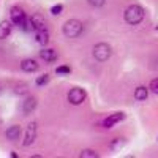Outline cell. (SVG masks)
I'll return each instance as SVG.
<instances>
[{"instance_id":"obj_18","label":"cell","mask_w":158,"mask_h":158,"mask_svg":"<svg viewBox=\"0 0 158 158\" xmlns=\"http://www.w3.org/2000/svg\"><path fill=\"white\" fill-rule=\"evenodd\" d=\"M98 156H100V153L95 149H84L79 153V158H98Z\"/></svg>"},{"instance_id":"obj_14","label":"cell","mask_w":158,"mask_h":158,"mask_svg":"<svg viewBox=\"0 0 158 158\" xmlns=\"http://www.w3.org/2000/svg\"><path fill=\"white\" fill-rule=\"evenodd\" d=\"M35 41H36L40 46L46 48V46L49 44V32H48V29L36 30V32H35Z\"/></svg>"},{"instance_id":"obj_15","label":"cell","mask_w":158,"mask_h":158,"mask_svg":"<svg viewBox=\"0 0 158 158\" xmlns=\"http://www.w3.org/2000/svg\"><path fill=\"white\" fill-rule=\"evenodd\" d=\"M149 87H144V85H139V87H136L135 89V100L136 101H146L147 100V97H149Z\"/></svg>"},{"instance_id":"obj_9","label":"cell","mask_w":158,"mask_h":158,"mask_svg":"<svg viewBox=\"0 0 158 158\" xmlns=\"http://www.w3.org/2000/svg\"><path fill=\"white\" fill-rule=\"evenodd\" d=\"M21 136H22V128H21V125H11V127H8L6 131H5V138H6L10 142H18V141L21 139Z\"/></svg>"},{"instance_id":"obj_12","label":"cell","mask_w":158,"mask_h":158,"mask_svg":"<svg viewBox=\"0 0 158 158\" xmlns=\"http://www.w3.org/2000/svg\"><path fill=\"white\" fill-rule=\"evenodd\" d=\"M57 57H59L57 51H56V49H52V48H43L41 51H40V59H43L46 63L56 62Z\"/></svg>"},{"instance_id":"obj_11","label":"cell","mask_w":158,"mask_h":158,"mask_svg":"<svg viewBox=\"0 0 158 158\" xmlns=\"http://www.w3.org/2000/svg\"><path fill=\"white\" fill-rule=\"evenodd\" d=\"M29 24H30V27L36 32V30H43L46 29V19L41 16V15H38V13H35V15H32V18L29 19Z\"/></svg>"},{"instance_id":"obj_25","label":"cell","mask_w":158,"mask_h":158,"mask_svg":"<svg viewBox=\"0 0 158 158\" xmlns=\"http://www.w3.org/2000/svg\"><path fill=\"white\" fill-rule=\"evenodd\" d=\"M156 30H158V25H156Z\"/></svg>"},{"instance_id":"obj_22","label":"cell","mask_w":158,"mask_h":158,"mask_svg":"<svg viewBox=\"0 0 158 158\" xmlns=\"http://www.w3.org/2000/svg\"><path fill=\"white\" fill-rule=\"evenodd\" d=\"M62 11H63V5H62V3H57V5H54V6H51V15H54V16L62 15Z\"/></svg>"},{"instance_id":"obj_2","label":"cell","mask_w":158,"mask_h":158,"mask_svg":"<svg viewBox=\"0 0 158 158\" xmlns=\"http://www.w3.org/2000/svg\"><path fill=\"white\" fill-rule=\"evenodd\" d=\"M84 30V24L79 19H68L62 25V33L65 38H77Z\"/></svg>"},{"instance_id":"obj_21","label":"cell","mask_w":158,"mask_h":158,"mask_svg":"<svg viewBox=\"0 0 158 158\" xmlns=\"http://www.w3.org/2000/svg\"><path fill=\"white\" fill-rule=\"evenodd\" d=\"M149 89H150L152 94L158 95V77H153V79H152L150 84H149Z\"/></svg>"},{"instance_id":"obj_5","label":"cell","mask_w":158,"mask_h":158,"mask_svg":"<svg viewBox=\"0 0 158 158\" xmlns=\"http://www.w3.org/2000/svg\"><path fill=\"white\" fill-rule=\"evenodd\" d=\"M87 98V94L85 90L81 89V87H73L68 95H67V100L70 101V104H73V106H79V104H82Z\"/></svg>"},{"instance_id":"obj_20","label":"cell","mask_w":158,"mask_h":158,"mask_svg":"<svg viewBox=\"0 0 158 158\" xmlns=\"http://www.w3.org/2000/svg\"><path fill=\"white\" fill-rule=\"evenodd\" d=\"M56 73L59 76H65V74H70L71 73V67L70 65H60V67L56 68Z\"/></svg>"},{"instance_id":"obj_19","label":"cell","mask_w":158,"mask_h":158,"mask_svg":"<svg viewBox=\"0 0 158 158\" xmlns=\"http://www.w3.org/2000/svg\"><path fill=\"white\" fill-rule=\"evenodd\" d=\"M49 79H51V76H49L48 73H44V74H41V76H38V77H36L35 84H36L38 87H43V85H46V84L49 82Z\"/></svg>"},{"instance_id":"obj_8","label":"cell","mask_w":158,"mask_h":158,"mask_svg":"<svg viewBox=\"0 0 158 158\" xmlns=\"http://www.w3.org/2000/svg\"><path fill=\"white\" fill-rule=\"evenodd\" d=\"M36 139V122H30L27 125V130H25V135L22 139V146L24 147H30L32 144Z\"/></svg>"},{"instance_id":"obj_10","label":"cell","mask_w":158,"mask_h":158,"mask_svg":"<svg viewBox=\"0 0 158 158\" xmlns=\"http://www.w3.org/2000/svg\"><path fill=\"white\" fill-rule=\"evenodd\" d=\"M19 67H21V70L24 73H36L38 68H40V63L35 59H24L19 63Z\"/></svg>"},{"instance_id":"obj_7","label":"cell","mask_w":158,"mask_h":158,"mask_svg":"<svg viewBox=\"0 0 158 158\" xmlns=\"http://www.w3.org/2000/svg\"><path fill=\"white\" fill-rule=\"evenodd\" d=\"M125 112H112V114H109L106 118H103L101 120V127L103 128H112L114 125H117L118 122H122V120H125Z\"/></svg>"},{"instance_id":"obj_3","label":"cell","mask_w":158,"mask_h":158,"mask_svg":"<svg viewBox=\"0 0 158 158\" xmlns=\"http://www.w3.org/2000/svg\"><path fill=\"white\" fill-rule=\"evenodd\" d=\"M92 54H94L95 60H98V62H106V60H109L111 56H112V48H111V44L101 41V43H97V44L94 46V49H92Z\"/></svg>"},{"instance_id":"obj_24","label":"cell","mask_w":158,"mask_h":158,"mask_svg":"<svg viewBox=\"0 0 158 158\" xmlns=\"http://www.w3.org/2000/svg\"><path fill=\"white\" fill-rule=\"evenodd\" d=\"M0 125H2V120H0Z\"/></svg>"},{"instance_id":"obj_4","label":"cell","mask_w":158,"mask_h":158,"mask_svg":"<svg viewBox=\"0 0 158 158\" xmlns=\"http://www.w3.org/2000/svg\"><path fill=\"white\" fill-rule=\"evenodd\" d=\"M10 19L15 25H18V27H24L25 22H27V15H25V11L21 6L15 5L10 10Z\"/></svg>"},{"instance_id":"obj_1","label":"cell","mask_w":158,"mask_h":158,"mask_svg":"<svg viewBox=\"0 0 158 158\" xmlns=\"http://www.w3.org/2000/svg\"><path fill=\"white\" fill-rule=\"evenodd\" d=\"M144 16H146V10L141 5H130L123 13V19L130 25H138L139 22H142Z\"/></svg>"},{"instance_id":"obj_16","label":"cell","mask_w":158,"mask_h":158,"mask_svg":"<svg viewBox=\"0 0 158 158\" xmlns=\"http://www.w3.org/2000/svg\"><path fill=\"white\" fill-rule=\"evenodd\" d=\"M15 92L16 95H19V97H22V95H29V84H25V82H19V84H16L15 85Z\"/></svg>"},{"instance_id":"obj_17","label":"cell","mask_w":158,"mask_h":158,"mask_svg":"<svg viewBox=\"0 0 158 158\" xmlns=\"http://www.w3.org/2000/svg\"><path fill=\"white\" fill-rule=\"evenodd\" d=\"M125 144H127V141H125L123 138H114V139L109 142V149H111V150H118V149H122Z\"/></svg>"},{"instance_id":"obj_6","label":"cell","mask_w":158,"mask_h":158,"mask_svg":"<svg viewBox=\"0 0 158 158\" xmlns=\"http://www.w3.org/2000/svg\"><path fill=\"white\" fill-rule=\"evenodd\" d=\"M38 106V100L36 97L33 95H27L24 98V101L21 103V111H22V115H30Z\"/></svg>"},{"instance_id":"obj_23","label":"cell","mask_w":158,"mask_h":158,"mask_svg":"<svg viewBox=\"0 0 158 158\" xmlns=\"http://www.w3.org/2000/svg\"><path fill=\"white\" fill-rule=\"evenodd\" d=\"M87 3L90 6H94V8H100V6H103L104 3H106V0H87Z\"/></svg>"},{"instance_id":"obj_13","label":"cell","mask_w":158,"mask_h":158,"mask_svg":"<svg viewBox=\"0 0 158 158\" xmlns=\"http://www.w3.org/2000/svg\"><path fill=\"white\" fill-rule=\"evenodd\" d=\"M13 25H15V24L11 22V19H10V21L3 19L2 22H0V40H6V38L11 35Z\"/></svg>"}]
</instances>
